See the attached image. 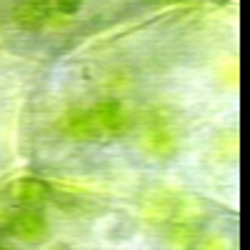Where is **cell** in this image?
<instances>
[{
    "label": "cell",
    "instance_id": "cell-1",
    "mask_svg": "<svg viewBox=\"0 0 250 250\" xmlns=\"http://www.w3.org/2000/svg\"><path fill=\"white\" fill-rule=\"evenodd\" d=\"M60 5L68 10V8H75V5H78V0H60Z\"/></svg>",
    "mask_w": 250,
    "mask_h": 250
}]
</instances>
